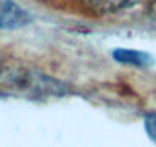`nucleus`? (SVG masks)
Segmentation results:
<instances>
[{
	"label": "nucleus",
	"instance_id": "4",
	"mask_svg": "<svg viewBox=\"0 0 156 147\" xmlns=\"http://www.w3.org/2000/svg\"><path fill=\"white\" fill-rule=\"evenodd\" d=\"M144 127H145V132H147L148 138L156 144V113L154 112L145 115V118H144Z\"/></svg>",
	"mask_w": 156,
	"mask_h": 147
},
{
	"label": "nucleus",
	"instance_id": "1",
	"mask_svg": "<svg viewBox=\"0 0 156 147\" xmlns=\"http://www.w3.org/2000/svg\"><path fill=\"white\" fill-rule=\"evenodd\" d=\"M31 20V14L14 0H0V29H20L29 25Z\"/></svg>",
	"mask_w": 156,
	"mask_h": 147
},
{
	"label": "nucleus",
	"instance_id": "2",
	"mask_svg": "<svg viewBox=\"0 0 156 147\" xmlns=\"http://www.w3.org/2000/svg\"><path fill=\"white\" fill-rule=\"evenodd\" d=\"M113 58L118 63L122 64H130V66H148L151 63V57L147 52L142 51H136V49H126V48H118L113 51Z\"/></svg>",
	"mask_w": 156,
	"mask_h": 147
},
{
	"label": "nucleus",
	"instance_id": "3",
	"mask_svg": "<svg viewBox=\"0 0 156 147\" xmlns=\"http://www.w3.org/2000/svg\"><path fill=\"white\" fill-rule=\"evenodd\" d=\"M135 2L136 0H81V3L87 9H90L94 13H101V14L115 13V11L129 8Z\"/></svg>",
	"mask_w": 156,
	"mask_h": 147
}]
</instances>
